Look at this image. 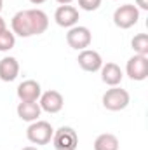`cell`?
Returning <instances> with one entry per match:
<instances>
[{
  "mask_svg": "<svg viewBox=\"0 0 148 150\" xmlns=\"http://www.w3.org/2000/svg\"><path fill=\"white\" fill-rule=\"evenodd\" d=\"M136 2V7L141 9V11H148V0H134Z\"/></svg>",
  "mask_w": 148,
  "mask_h": 150,
  "instance_id": "d6986e66",
  "label": "cell"
},
{
  "mask_svg": "<svg viewBox=\"0 0 148 150\" xmlns=\"http://www.w3.org/2000/svg\"><path fill=\"white\" fill-rule=\"evenodd\" d=\"M77 61H78V67L84 72H91V74L99 72L101 67H103V58L94 49H84V51H80Z\"/></svg>",
  "mask_w": 148,
  "mask_h": 150,
  "instance_id": "9c48e42d",
  "label": "cell"
},
{
  "mask_svg": "<svg viewBox=\"0 0 148 150\" xmlns=\"http://www.w3.org/2000/svg\"><path fill=\"white\" fill-rule=\"evenodd\" d=\"M14 45H16V35H14L9 28L2 30V32H0V52H7V51H11Z\"/></svg>",
  "mask_w": 148,
  "mask_h": 150,
  "instance_id": "e0dca14e",
  "label": "cell"
},
{
  "mask_svg": "<svg viewBox=\"0 0 148 150\" xmlns=\"http://www.w3.org/2000/svg\"><path fill=\"white\" fill-rule=\"evenodd\" d=\"M2 7H4V2H0V11H2Z\"/></svg>",
  "mask_w": 148,
  "mask_h": 150,
  "instance_id": "cb8c5ba5",
  "label": "cell"
},
{
  "mask_svg": "<svg viewBox=\"0 0 148 150\" xmlns=\"http://www.w3.org/2000/svg\"><path fill=\"white\" fill-rule=\"evenodd\" d=\"M52 134H54V127L51 126V122L40 120V119L35 120V122H30V126L26 129V138L33 145H47V143H51Z\"/></svg>",
  "mask_w": 148,
  "mask_h": 150,
  "instance_id": "3957f363",
  "label": "cell"
},
{
  "mask_svg": "<svg viewBox=\"0 0 148 150\" xmlns=\"http://www.w3.org/2000/svg\"><path fill=\"white\" fill-rule=\"evenodd\" d=\"M52 147L56 150H77L78 147V134L73 127L70 126H61L54 129L52 134Z\"/></svg>",
  "mask_w": 148,
  "mask_h": 150,
  "instance_id": "5b68a950",
  "label": "cell"
},
{
  "mask_svg": "<svg viewBox=\"0 0 148 150\" xmlns=\"http://www.w3.org/2000/svg\"><path fill=\"white\" fill-rule=\"evenodd\" d=\"M49 28V16L42 9L18 11L11 19V32L21 38L35 37L45 33Z\"/></svg>",
  "mask_w": 148,
  "mask_h": 150,
  "instance_id": "6da1fadb",
  "label": "cell"
},
{
  "mask_svg": "<svg viewBox=\"0 0 148 150\" xmlns=\"http://www.w3.org/2000/svg\"><path fill=\"white\" fill-rule=\"evenodd\" d=\"M16 112H18V117L21 120H25V122H35V120H38L42 110H40L38 101H19Z\"/></svg>",
  "mask_w": 148,
  "mask_h": 150,
  "instance_id": "5bb4252c",
  "label": "cell"
},
{
  "mask_svg": "<svg viewBox=\"0 0 148 150\" xmlns=\"http://www.w3.org/2000/svg\"><path fill=\"white\" fill-rule=\"evenodd\" d=\"M45 0H30V4H33V5H40V4H44Z\"/></svg>",
  "mask_w": 148,
  "mask_h": 150,
  "instance_id": "7402d4cb",
  "label": "cell"
},
{
  "mask_svg": "<svg viewBox=\"0 0 148 150\" xmlns=\"http://www.w3.org/2000/svg\"><path fill=\"white\" fill-rule=\"evenodd\" d=\"M56 2H58L59 5H70V4H72L73 0H56Z\"/></svg>",
  "mask_w": 148,
  "mask_h": 150,
  "instance_id": "44dd1931",
  "label": "cell"
},
{
  "mask_svg": "<svg viewBox=\"0 0 148 150\" xmlns=\"http://www.w3.org/2000/svg\"><path fill=\"white\" fill-rule=\"evenodd\" d=\"M118 138L111 133H103L94 140V150H118Z\"/></svg>",
  "mask_w": 148,
  "mask_h": 150,
  "instance_id": "9a60e30c",
  "label": "cell"
},
{
  "mask_svg": "<svg viewBox=\"0 0 148 150\" xmlns=\"http://www.w3.org/2000/svg\"><path fill=\"white\" fill-rule=\"evenodd\" d=\"M140 19V9L132 4H124L118 5L113 12V25L120 30H129L132 28Z\"/></svg>",
  "mask_w": 148,
  "mask_h": 150,
  "instance_id": "277c9868",
  "label": "cell"
},
{
  "mask_svg": "<svg viewBox=\"0 0 148 150\" xmlns=\"http://www.w3.org/2000/svg\"><path fill=\"white\" fill-rule=\"evenodd\" d=\"M131 47L134 51V54H141L148 56V35L147 33H138L131 40Z\"/></svg>",
  "mask_w": 148,
  "mask_h": 150,
  "instance_id": "2e32d148",
  "label": "cell"
},
{
  "mask_svg": "<svg viewBox=\"0 0 148 150\" xmlns=\"http://www.w3.org/2000/svg\"><path fill=\"white\" fill-rule=\"evenodd\" d=\"M125 74L131 80L143 82L148 79V56L134 54L125 63Z\"/></svg>",
  "mask_w": 148,
  "mask_h": 150,
  "instance_id": "52a82bcc",
  "label": "cell"
},
{
  "mask_svg": "<svg viewBox=\"0 0 148 150\" xmlns=\"http://www.w3.org/2000/svg\"><path fill=\"white\" fill-rule=\"evenodd\" d=\"M21 150H38V149L33 147V145H28V147H25V149H21Z\"/></svg>",
  "mask_w": 148,
  "mask_h": 150,
  "instance_id": "603a6c76",
  "label": "cell"
},
{
  "mask_svg": "<svg viewBox=\"0 0 148 150\" xmlns=\"http://www.w3.org/2000/svg\"><path fill=\"white\" fill-rule=\"evenodd\" d=\"M101 103L110 112H120V110H124V108L129 107L131 96H129V93L125 89H122L120 86H115V87L106 89V93L101 98Z\"/></svg>",
  "mask_w": 148,
  "mask_h": 150,
  "instance_id": "7a4b0ae2",
  "label": "cell"
},
{
  "mask_svg": "<svg viewBox=\"0 0 148 150\" xmlns=\"http://www.w3.org/2000/svg\"><path fill=\"white\" fill-rule=\"evenodd\" d=\"M78 19H80L78 9L73 5H59L54 11V21L61 28H72L78 23Z\"/></svg>",
  "mask_w": 148,
  "mask_h": 150,
  "instance_id": "30bf717a",
  "label": "cell"
},
{
  "mask_svg": "<svg viewBox=\"0 0 148 150\" xmlns=\"http://www.w3.org/2000/svg\"><path fill=\"white\" fill-rule=\"evenodd\" d=\"M38 105H40V110L47 113H58L63 110L65 107V98L59 91L56 89H49L45 93L40 94L38 98Z\"/></svg>",
  "mask_w": 148,
  "mask_h": 150,
  "instance_id": "ba28073f",
  "label": "cell"
},
{
  "mask_svg": "<svg viewBox=\"0 0 148 150\" xmlns=\"http://www.w3.org/2000/svg\"><path fill=\"white\" fill-rule=\"evenodd\" d=\"M5 28H7V25H5V19L0 16V32H2V30H5Z\"/></svg>",
  "mask_w": 148,
  "mask_h": 150,
  "instance_id": "ffe728a7",
  "label": "cell"
},
{
  "mask_svg": "<svg viewBox=\"0 0 148 150\" xmlns=\"http://www.w3.org/2000/svg\"><path fill=\"white\" fill-rule=\"evenodd\" d=\"M99 72H101V80H103L106 86H110V87L120 86V82H122V79H124L122 68H120L117 63H113V61L103 63V67H101Z\"/></svg>",
  "mask_w": 148,
  "mask_h": 150,
  "instance_id": "7c38bea8",
  "label": "cell"
},
{
  "mask_svg": "<svg viewBox=\"0 0 148 150\" xmlns=\"http://www.w3.org/2000/svg\"><path fill=\"white\" fill-rule=\"evenodd\" d=\"M16 94H18L19 101H38V98L42 94V87H40V84L37 80L26 79L18 86Z\"/></svg>",
  "mask_w": 148,
  "mask_h": 150,
  "instance_id": "8fae6325",
  "label": "cell"
},
{
  "mask_svg": "<svg viewBox=\"0 0 148 150\" xmlns=\"http://www.w3.org/2000/svg\"><path fill=\"white\" fill-rule=\"evenodd\" d=\"M92 42V33L87 26L82 25H75L72 28H68L66 32V44L75 49V51H84L91 45Z\"/></svg>",
  "mask_w": 148,
  "mask_h": 150,
  "instance_id": "8992f818",
  "label": "cell"
},
{
  "mask_svg": "<svg viewBox=\"0 0 148 150\" xmlns=\"http://www.w3.org/2000/svg\"><path fill=\"white\" fill-rule=\"evenodd\" d=\"M99 5H101V0H78V7L82 11H87V12L98 11Z\"/></svg>",
  "mask_w": 148,
  "mask_h": 150,
  "instance_id": "ac0fdd59",
  "label": "cell"
},
{
  "mask_svg": "<svg viewBox=\"0 0 148 150\" xmlns=\"http://www.w3.org/2000/svg\"><path fill=\"white\" fill-rule=\"evenodd\" d=\"M19 75V61L14 56H5L0 59V80L14 82Z\"/></svg>",
  "mask_w": 148,
  "mask_h": 150,
  "instance_id": "4fadbf2b",
  "label": "cell"
},
{
  "mask_svg": "<svg viewBox=\"0 0 148 150\" xmlns=\"http://www.w3.org/2000/svg\"><path fill=\"white\" fill-rule=\"evenodd\" d=\"M0 2H4V0H0Z\"/></svg>",
  "mask_w": 148,
  "mask_h": 150,
  "instance_id": "d4e9b609",
  "label": "cell"
}]
</instances>
